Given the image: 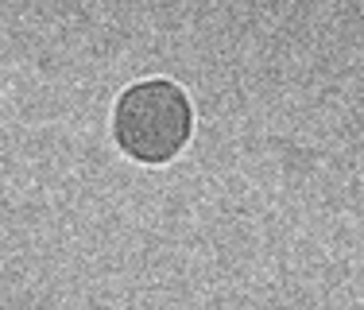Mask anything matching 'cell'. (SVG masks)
Segmentation results:
<instances>
[{
    "mask_svg": "<svg viewBox=\"0 0 364 310\" xmlns=\"http://www.w3.org/2000/svg\"><path fill=\"white\" fill-rule=\"evenodd\" d=\"M198 132V109L186 85L167 74L128 82L109 109V140L117 155L147 171L178 163Z\"/></svg>",
    "mask_w": 364,
    "mask_h": 310,
    "instance_id": "1",
    "label": "cell"
}]
</instances>
